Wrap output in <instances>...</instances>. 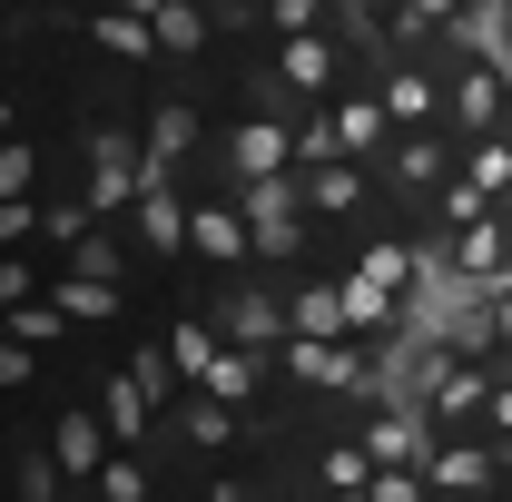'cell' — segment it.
I'll return each instance as SVG.
<instances>
[{"label": "cell", "mask_w": 512, "mask_h": 502, "mask_svg": "<svg viewBox=\"0 0 512 502\" xmlns=\"http://www.w3.org/2000/svg\"><path fill=\"white\" fill-rule=\"evenodd\" d=\"M414 404H424V424L434 434H473V424H493V365L483 355H424L414 365Z\"/></svg>", "instance_id": "cell-1"}, {"label": "cell", "mask_w": 512, "mask_h": 502, "mask_svg": "<svg viewBox=\"0 0 512 502\" xmlns=\"http://www.w3.org/2000/svg\"><path fill=\"white\" fill-rule=\"evenodd\" d=\"M276 375L306 384V394H375V355L345 345V335H286L276 345Z\"/></svg>", "instance_id": "cell-2"}, {"label": "cell", "mask_w": 512, "mask_h": 502, "mask_svg": "<svg viewBox=\"0 0 512 502\" xmlns=\"http://www.w3.org/2000/svg\"><path fill=\"white\" fill-rule=\"evenodd\" d=\"M138 188H148V138H128V128H89V217H119V207H138Z\"/></svg>", "instance_id": "cell-3"}, {"label": "cell", "mask_w": 512, "mask_h": 502, "mask_svg": "<svg viewBox=\"0 0 512 502\" xmlns=\"http://www.w3.org/2000/svg\"><path fill=\"white\" fill-rule=\"evenodd\" d=\"M503 463H512V443H483V434H434V453H424V483L453 502H473V493H493L503 483Z\"/></svg>", "instance_id": "cell-4"}, {"label": "cell", "mask_w": 512, "mask_h": 502, "mask_svg": "<svg viewBox=\"0 0 512 502\" xmlns=\"http://www.w3.org/2000/svg\"><path fill=\"white\" fill-rule=\"evenodd\" d=\"M444 109L463 119V138H493L503 109H512V69L503 60H463V69H453V89H444Z\"/></svg>", "instance_id": "cell-5"}, {"label": "cell", "mask_w": 512, "mask_h": 502, "mask_svg": "<svg viewBox=\"0 0 512 502\" xmlns=\"http://www.w3.org/2000/svg\"><path fill=\"white\" fill-rule=\"evenodd\" d=\"M188 256H207V266H227V276H237V266L256 256L247 207H237V197H197V207H188Z\"/></svg>", "instance_id": "cell-6"}, {"label": "cell", "mask_w": 512, "mask_h": 502, "mask_svg": "<svg viewBox=\"0 0 512 502\" xmlns=\"http://www.w3.org/2000/svg\"><path fill=\"white\" fill-rule=\"evenodd\" d=\"M50 453H60L69 483H99V473H109V453H119V434H109V414H99V404H69L60 424H50Z\"/></svg>", "instance_id": "cell-7"}, {"label": "cell", "mask_w": 512, "mask_h": 502, "mask_svg": "<svg viewBox=\"0 0 512 502\" xmlns=\"http://www.w3.org/2000/svg\"><path fill=\"white\" fill-rule=\"evenodd\" d=\"M296 168V128L286 119H237L227 128V178L247 188V178H286Z\"/></svg>", "instance_id": "cell-8"}, {"label": "cell", "mask_w": 512, "mask_h": 502, "mask_svg": "<svg viewBox=\"0 0 512 502\" xmlns=\"http://www.w3.org/2000/svg\"><path fill=\"white\" fill-rule=\"evenodd\" d=\"M453 168H463V158H453V148L434 138V128H404V138L384 148V178H394L404 197H434V188L453 178Z\"/></svg>", "instance_id": "cell-9"}, {"label": "cell", "mask_w": 512, "mask_h": 502, "mask_svg": "<svg viewBox=\"0 0 512 502\" xmlns=\"http://www.w3.org/2000/svg\"><path fill=\"white\" fill-rule=\"evenodd\" d=\"M325 128H335V148H345V158H365V168H384V148H394V119H384L375 89L335 99V109H325Z\"/></svg>", "instance_id": "cell-10"}, {"label": "cell", "mask_w": 512, "mask_h": 502, "mask_svg": "<svg viewBox=\"0 0 512 502\" xmlns=\"http://www.w3.org/2000/svg\"><path fill=\"white\" fill-rule=\"evenodd\" d=\"M128 217H138V247L158 256V266H168V256H188V197L168 188V178H148V188H138V207H128Z\"/></svg>", "instance_id": "cell-11"}, {"label": "cell", "mask_w": 512, "mask_h": 502, "mask_svg": "<svg viewBox=\"0 0 512 502\" xmlns=\"http://www.w3.org/2000/svg\"><path fill=\"white\" fill-rule=\"evenodd\" d=\"M217 325H227V345H286V335H296V325H286V296H266V286H227Z\"/></svg>", "instance_id": "cell-12"}, {"label": "cell", "mask_w": 512, "mask_h": 502, "mask_svg": "<svg viewBox=\"0 0 512 502\" xmlns=\"http://www.w3.org/2000/svg\"><path fill=\"white\" fill-rule=\"evenodd\" d=\"M276 89H296V99H335V40H325V30L276 40Z\"/></svg>", "instance_id": "cell-13"}, {"label": "cell", "mask_w": 512, "mask_h": 502, "mask_svg": "<svg viewBox=\"0 0 512 502\" xmlns=\"http://www.w3.org/2000/svg\"><path fill=\"white\" fill-rule=\"evenodd\" d=\"M89 40H99L109 60H128V69L158 60V20H138V10H119V0H99V10H89Z\"/></svg>", "instance_id": "cell-14"}, {"label": "cell", "mask_w": 512, "mask_h": 502, "mask_svg": "<svg viewBox=\"0 0 512 502\" xmlns=\"http://www.w3.org/2000/svg\"><path fill=\"white\" fill-rule=\"evenodd\" d=\"M375 99H384V119H394V138H404V128H434V109H444V89H434L424 69H404V60L375 79Z\"/></svg>", "instance_id": "cell-15"}, {"label": "cell", "mask_w": 512, "mask_h": 502, "mask_svg": "<svg viewBox=\"0 0 512 502\" xmlns=\"http://www.w3.org/2000/svg\"><path fill=\"white\" fill-rule=\"evenodd\" d=\"M306 207L316 217H355L365 207V158H316L306 168Z\"/></svg>", "instance_id": "cell-16"}, {"label": "cell", "mask_w": 512, "mask_h": 502, "mask_svg": "<svg viewBox=\"0 0 512 502\" xmlns=\"http://www.w3.org/2000/svg\"><path fill=\"white\" fill-rule=\"evenodd\" d=\"M178 434H188L197 453H227V443H237V404H227V394H207V384H188V404H178Z\"/></svg>", "instance_id": "cell-17"}, {"label": "cell", "mask_w": 512, "mask_h": 502, "mask_svg": "<svg viewBox=\"0 0 512 502\" xmlns=\"http://www.w3.org/2000/svg\"><path fill=\"white\" fill-rule=\"evenodd\" d=\"M99 414H109L119 453H138V443H148V414H158V404H148V384H138V375H109V384H99Z\"/></svg>", "instance_id": "cell-18"}, {"label": "cell", "mask_w": 512, "mask_h": 502, "mask_svg": "<svg viewBox=\"0 0 512 502\" xmlns=\"http://www.w3.org/2000/svg\"><path fill=\"white\" fill-rule=\"evenodd\" d=\"M168 355H178V384H207V365L227 355V325H217V306H207V315H188V325L168 335Z\"/></svg>", "instance_id": "cell-19"}, {"label": "cell", "mask_w": 512, "mask_h": 502, "mask_svg": "<svg viewBox=\"0 0 512 502\" xmlns=\"http://www.w3.org/2000/svg\"><path fill=\"white\" fill-rule=\"evenodd\" d=\"M207 0H158V60H197L207 50Z\"/></svg>", "instance_id": "cell-20"}, {"label": "cell", "mask_w": 512, "mask_h": 502, "mask_svg": "<svg viewBox=\"0 0 512 502\" xmlns=\"http://www.w3.org/2000/svg\"><path fill=\"white\" fill-rule=\"evenodd\" d=\"M138 138H148V178H168V168H178V158L197 148V109H178V99H168V109L138 128Z\"/></svg>", "instance_id": "cell-21"}, {"label": "cell", "mask_w": 512, "mask_h": 502, "mask_svg": "<svg viewBox=\"0 0 512 502\" xmlns=\"http://www.w3.org/2000/svg\"><path fill=\"white\" fill-rule=\"evenodd\" d=\"M50 296H60L69 325H109V315H119V276H79V266H69Z\"/></svg>", "instance_id": "cell-22"}, {"label": "cell", "mask_w": 512, "mask_h": 502, "mask_svg": "<svg viewBox=\"0 0 512 502\" xmlns=\"http://www.w3.org/2000/svg\"><path fill=\"white\" fill-rule=\"evenodd\" d=\"M286 325H296V335H355L345 286H296V296H286Z\"/></svg>", "instance_id": "cell-23"}, {"label": "cell", "mask_w": 512, "mask_h": 502, "mask_svg": "<svg viewBox=\"0 0 512 502\" xmlns=\"http://www.w3.org/2000/svg\"><path fill=\"white\" fill-rule=\"evenodd\" d=\"M316 483L335 502H365V483H375V453H365V443H325L316 453Z\"/></svg>", "instance_id": "cell-24"}, {"label": "cell", "mask_w": 512, "mask_h": 502, "mask_svg": "<svg viewBox=\"0 0 512 502\" xmlns=\"http://www.w3.org/2000/svg\"><path fill=\"white\" fill-rule=\"evenodd\" d=\"M0 325H10L20 345H60V335H79V325L60 315V296H20V306H0Z\"/></svg>", "instance_id": "cell-25"}, {"label": "cell", "mask_w": 512, "mask_h": 502, "mask_svg": "<svg viewBox=\"0 0 512 502\" xmlns=\"http://www.w3.org/2000/svg\"><path fill=\"white\" fill-rule=\"evenodd\" d=\"M355 266H365L375 286H394V296H414V286H424V256L404 247V237H375V247L355 256Z\"/></svg>", "instance_id": "cell-26"}, {"label": "cell", "mask_w": 512, "mask_h": 502, "mask_svg": "<svg viewBox=\"0 0 512 502\" xmlns=\"http://www.w3.org/2000/svg\"><path fill=\"white\" fill-rule=\"evenodd\" d=\"M345 315H355V335H365V345L394 335V286H375V276L355 266V276H345Z\"/></svg>", "instance_id": "cell-27"}, {"label": "cell", "mask_w": 512, "mask_h": 502, "mask_svg": "<svg viewBox=\"0 0 512 502\" xmlns=\"http://www.w3.org/2000/svg\"><path fill=\"white\" fill-rule=\"evenodd\" d=\"M463 178H473V188H483V197H493V207H503V188H512V138H503V128L463 148Z\"/></svg>", "instance_id": "cell-28"}, {"label": "cell", "mask_w": 512, "mask_h": 502, "mask_svg": "<svg viewBox=\"0 0 512 502\" xmlns=\"http://www.w3.org/2000/svg\"><path fill=\"white\" fill-rule=\"evenodd\" d=\"M207 394H227V404L247 414V394H256V345H227V355L207 365Z\"/></svg>", "instance_id": "cell-29"}, {"label": "cell", "mask_w": 512, "mask_h": 502, "mask_svg": "<svg viewBox=\"0 0 512 502\" xmlns=\"http://www.w3.org/2000/svg\"><path fill=\"white\" fill-rule=\"evenodd\" d=\"M60 493H69L60 453H20V483H10V502H60Z\"/></svg>", "instance_id": "cell-30"}, {"label": "cell", "mask_w": 512, "mask_h": 502, "mask_svg": "<svg viewBox=\"0 0 512 502\" xmlns=\"http://www.w3.org/2000/svg\"><path fill=\"white\" fill-rule=\"evenodd\" d=\"M69 266H79V276H119V237H109V227L89 217V227L69 237Z\"/></svg>", "instance_id": "cell-31"}, {"label": "cell", "mask_w": 512, "mask_h": 502, "mask_svg": "<svg viewBox=\"0 0 512 502\" xmlns=\"http://www.w3.org/2000/svg\"><path fill=\"white\" fill-rule=\"evenodd\" d=\"M434 483H424V463H384L375 483H365V502H424Z\"/></svg>", "instance_id": "cell-32"}, {"label": "cell", "mask_w": 512, "mask_h": 502, "mask_svg": "<svg viewBox=\"0 0 512 502\" xmlns=\"http://www.w3.org/2000/svg\"><path fill=\"white\" fill-rule=\"evenodd\" d=\"M99 502H148V463H138V453H109V473H99Z\"/></svg>", "instance_id": "cell-33"}, {"label": "cell", "mask_w": 512, "mask_h": 502, "mask_svg": "<svg viewBox=\"0 0 512 502\" xmlns=\"http://www.w3.org/2000/svg\"><path fill=\"white\" fill-rule=\"evenodd\" d=\"M30 188H40V148L10 138V148H0V197H30Z\"/></svg>", "instance_id": "cell-34"}, {"label": "cell", "mask_w": 512, "mask_h": 502, "mask_svg": "<svg viewBox=\"0 0 512 502\" xmlns=\"http://www.w3.org/2000/svg\"><path fill=\"white\" fill-rule=\"evenodd\" d=\"M325 10H335V0H266V20H276V40H306V30H316Z\"/></svg>", "instance_id": "cell-35"}, {"label": "cell", "mask_w": 512, "mask_h": 502, "mask_svg": "<svg viewBox=\"0 0 512 502\" xmlns=\"http://www.w3.org/2000/svg\"><path fill=\"white\" fill-rule=\"evenodd\" d=\"M30 384H40V345L10 335V345H0V394H30Z\"/></svg>", "instance_id": "cell-36"}, {"label": "cell", "mask_w": 512, "mask_h": 502, "mask_svg": "<svg viewBox=\"0 0 512 502\" xmlns=\"http://www.w3.org/2000/svg\"><path fill=\"white\" fill-rule=\"evenodd\" d=\"M463 20V0H404V30H453Z\"/></svg>", "instance_id": "cell-37"}, {"label": "cell", "mask_w": 512, "mask_h": 502, "mask_svg": "<svg viewBox=\"0 0 512 502\" xmlns=\"http://www.w3.org/2000/svg\"><path fill=\"white\" fill-rule=\"evenodd\" d=\"M493 443H512V375H493Z\"/></svg>", "instance_id": "cell-38"}, {"label": "cell", "mask_w": 512, "mask_h": 502, "mask_svg": "<svg viewBox=\"0 0 512 502\" xmlns=\"http://www.w3.org/2000/svg\"><path fill=\"white\" fill-rule=\"evenodd\" d=\"M503 217H512V188H503Z\"/></svg>", "instance_id": "cell-39"}]
</instances>
